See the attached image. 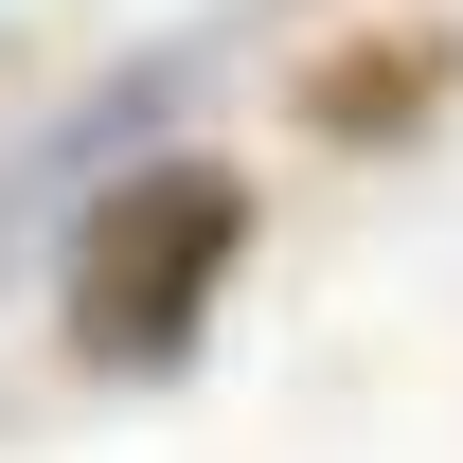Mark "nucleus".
<instances>
[{"label":"nucleus","instance_id":"1","mask_svg":"<svg viewBox=\"0 0 463 463\" xmlns=\"http://www.w3.org/2000/svg\"><path fill=\"white\" fill-rule=\"evenodd\" d=\"M250 268V178L161 143L125 178H71V232H54V321L90 374H178L214 339V286Z\"/></svg>","mask_w":463,"mask_h":463},{"label":"nucleus","instance_id":"2","mask_svg":"<svg viewBox=\"0 0 463 463\" xmlns=\"http://www.w3.org/2000/svg\"><path fill=\"white\" fill-rule=\"evenodd\" d=\"M446 71H463V36H410V54H356V71H303V125H321V143H410Z\"/></svg>","mask_w":463,"mask_h":463}]
</instances>
